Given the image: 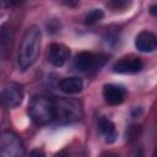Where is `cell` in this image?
<instances>
[{"mask_svg": "<svg viewBox=\"0 0 157 157\" xmlns=\"http://www.w3.org/2000/svg\"><path fill=\"white\" fill-rule=\"evenodd\" d=\"M31 155H38V156H44V153L42 151H32Z\"/></svg>", "mask_w": 157, "mask_h": 157, "instance_id": "cell-18", "label": "cell"}, {"mask_svg": "<svg viewBox=\"0 0 157 157\" xmlns=\"http://www.w3.org/2000/svg\"><path fill=\"white\" fill-rule=\"evenodd\" d=\"M22 0H1L2 2V6L4 7H10V6H15V5H18Z\"/></svg>", "mask_w": 157, "mask_h": 157, "instance_id": "cell-16", "label": "cell"}, {"mask_svg": "<svg viewBox=\"0 0 157 157\" xmlns=\"http://www.w3.org/2000/svg\"><path fill=\"white\" fill-rule=\"evenodd\" d=\"M150 12H151L152 16L157 17V1H156L153 5H151V7H150Z\"/></svg>", "mask_w": 157, "mask_h": 157, "instance_id": "cell-17", "label": "cell"}, {"mask_svg": "<svg viewBox=\"0 0 157 157\" xmlns=\"http://www.w3.org/2000/svg\"><path fill=\"white\" fill-rule=\"evenodd\" d=\"M26 153L21 139L12 131H4L0 137V155L2 157H21Z\"/></svg>", "mask_w": 157, "mask_h": 157, "instance_id": "cell-4", "label": "cell"}, {"mask_svg": "<svg viewBox=\"0 0 157 157\" xmlns=\"http://www.w3.org/2000/svg\"><path fill=\"white\" fill-rule=\"evenodd\" d=\"M55 118L54 120L59 124H71L81 120L82 108L81 104L70 98H54Z\"/></svg>", "mask_w": 157, "mask_h": 157, "instance_id": "cell-3", "label": "cell"}, {"mask_svg": "<svg viewBox=\"0 0 157 157\" xmlns=\"http://www.w3.org/2000/svg\"><path fill=\"white\" fill-rule=\"evenodd\" d=\"M28 114L37 125H45L55 118L54 98L38 94L34 96L28 104Z\"/></svg>", "mask_w": 157, "mask_h": 157, "instance_id": "cell-2", "label": "cell"}, {"mask_svg": "<svg viewBox=\"0 0 157 157\" xmlns=\"http://www.w3.org/2000/svg\"><path fill=\"white\" fill-rule=\"evenodd\" d=\"M155 156H157V151H156V152H155Z\"/></svg>", "mask_w": 157, "mask_h": 157, "instance_id": "cell-19", "label": "cell"}, {"mask_svg": "<svg viewBox=\"0 0 157 157\" xmlns=\"http://www.w3.org/2000/svg\"><path fill=\"white\" fill-rule=\"evenodd\" d=\"M103 16H104V13L101 9H93L85 16V25H88V26L94 25L98 21H101L103 18Z\"/></svg>", "mask_w": 157, "mask_h": 157, "instance_id": "cell-13", "label": "cell"}, {"mask_svg": "<svg viewBox=\"0 0 157 157\" xmlns=\"http://www.w3.org/2000/svg\"><path fill=\"white\" fill-rule=\"evenodd\" d=\"M98 126H99V131L105 137L107 142H113L115 140L117 130H115V125L113 121H110L107 118H101L98 121Z\"/></svg>", "mask_w": 157, "mask_h": 157, "instance_id": "cell-12", "label": "cell"}, {"mask_svg": "<svg viewBox=\"0 0 157 157\" xmlns=\"http://www.w3.org/2000/svg\"><path fill=\"white\" fill-rule=\"evenodd\" d=\"M23 99V87L13 81H10L2 86L1 90V101L2 104L7 108H16L21 104Z\"/></svg>", "mask_w": 157, "mask_h": 157, "instance_id": "cell-6", "label": "cell"}, {"mask_svg": "<svg viewBox=\"0 0 157 157\" xmlns=\"http://www.w3.org/2000/svg\"><path fill=\"white\" fill-rule=\"evenodd\" d=\"M125 96H126V91L120 85L108 83L103 87V97L108 104L112 105L120 104L125 99Z\"/></svg>", "mask_w": 157, "mask_h": 157, "instance_id": "cell-9", "label": "cell"}, {"mask_svg": "<svg viewBox=\"0 0 157 157\" xmlns=\"http://www.w3.org/2000/svg\"><path fill=\"white\" fill-rule=\"evenodd\" d=\"M135 47L137 50L142 53L153 52L157 48V37L148 31H144L139 33L135 38Z\"/></svg>", "mask_w": 157, "mask_h": 157, "instance_id": "cell-10", "label": "cell"}, {"mask_svg": "<svg viewBox=\"0 0 157 157\" xmlns=\"http://www.w3.org/2000/svg\"><path fill=\"white\" fill-rule=\"evenodd\" d=\"M142 67L144 63L139 58H123L113 65V71L117 74H136Z\"/></svg>", "mask_w": 157, "mask_h": 157, "instance_id": "cell-8", "label": "cell"}, {"mask_svg": "<svg viewBox=\"0 0 157 157\" xmlns=\"http://www.w3.org/2000/svg\"><path fill=\"white\" fill-rule=\"evenodd\" d=\"M40 49V29L37 26H29L22 34L17 61L21 70H27L38 59Z\"/></svg>", "mask_w": 157, "mask_h": 157, "instance_id": "cell-1", "label": "cell"}, {"mask_svg": "<svg viewBox=\"0 0 157 157\" xmlns=\"http://www.w3.org/2000/svg\"><path fill=\"white\" fill-rule=\"evenodd\" d=\"M59 88L67 94H77L83 88V82L78 77H65L60 80Z\"/></svg>", "mask_w": 157, "mask_h": 157, "instance_id": "cell-11", "label": "cell"}, {"mask_svg": "<svg viewBox=\"0 0 157 157\" xmlns=\"http://www.w3.org/2000/svg\"><path fill=\"white\" fill-rule=\"evenodd\" d=\"M131 0H110V6L115 10H124L130 6Z\"/></svg>", "mask_w": 157, "mask_h": 157, "instance_id": "cell-14", "label": "cell"}, {"mask_svg": "<svg viewBox=\"0 0 157 157\" xmlns=\"http://www.w3.org/2000/svg\"><path fill=\"white\" fill-rule=\"evenodd\" d=\"M70 56V50L66 45L61 43H53L49 47L48 60L54 66H63Z\"/></svg>", "mask_w": 157, "mask_h": 157, "instance_id": "cell-7", "label": "cell"}, {"mask_svg": "<svg viewBox=\"0 0 157 157\" xmlns=\"http://www.w3.org/2000/svg\"><path fill=\"white\" fill-rule=\"evenodd\" d=\"M107 56L103 54H93L90 52H81L75 56L74 65L81 72H92L104 65Z\"/></svg>", "mask_w": 157, "mask_h": 157, "instance_id": "cell-5", "label": "cell"}, {"mask_svg": "<svg viewBox=\"0 0 157 157\" xmlns=\"http://www.w3.org/2000/svg\"><path fill=\"white\" fill-rule=\"evenodd\" d=\"M58 1L65 6H69V7H75L80 2V0H58Z\"/></svg>", "mask_w": 157, "mask_h": 157, "instance_id": "cell-15", "label": "cell"}]
</instances>
